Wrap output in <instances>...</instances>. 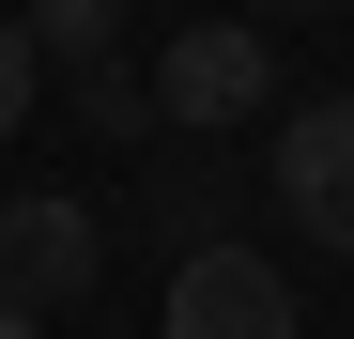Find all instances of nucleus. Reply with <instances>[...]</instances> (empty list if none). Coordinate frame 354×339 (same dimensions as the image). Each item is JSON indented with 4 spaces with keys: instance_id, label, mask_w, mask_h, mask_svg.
I'll use <instances>...</instances> for the list:
<instances>
[{
    "instance_id": "nucleus-5",
    "label": "nucleus",
    "mask_w": 354,
    "mask_h": 339,
    "mask_svg": "<svg viewBox=\"0 0 354 339\" xmlns=\"http://www.w3.org/2000/svg\"><path fill=\"white\" fill-rule=\"evenodd\" d=\"M16 31L46 46V77H77V62H124V0H16Z\"/></svg>"
},
{
    "instance_id": "nucleus-7",
    "label": "nucleus",
    "mask_w": 354,
    "mask_h": 339,
    "mask_svg": "<svg viewBox=\"0 0 354 339\" xmlns=\"http://www.w3.org/2000/svg\"><path fill=\"white\" fill-rule=\"evenodd\" d=\"M31 93H46V46H31L16 16H0V139H16V124H31Z\"/></svg>"
},
{
    "instance_id": "nucleus-4",
    "label": "nucleus",
    "mask_w": 354,
    "mask_h": 339,
    "mask_svg": "<svg viewBox=\"0 0 354 339\" xmlns=\"http://www.w3.org/2000/svg\"><path fill=\"white\" fill-rule=\"evenodd\" d=\"M277 216L354 262V93H308V108L277 124Z\"/></svg>"
},
{
    "instance_id": "nucleus-6",
    "label": "nucleus",
    "mask_w": 354,
    "mask_h": 339,
    "mask_svg": "<svg viewBox=\"0 0 354 339\" xmlns=\"http://www.w3.org/2000/svg\"><path fill=\"white\" fill-rule=\"evenodd\" d=\"M62 93H77V124H93V139H154V77H139V62H77Z\"/></svg>"
},
{
    "instance_id": "nucleus-9",
    "label": "nucleus",
    "mask_w": 354,
    "mask_h": 339,
    "mask_svg": "<svg viewBox=\"0 0 354 339\" xmlns=\"http://www.w3.org/2000/svg\"><path fill=\"white\" fill-rule=\"evenodd\" d=\"M292 16H324V0H292Z\"/></svg>"
},
{
    "instance_id": "nucleus-3",
    "label": "nucleus",
    "mask_w": 354,
    "mask_h": 339,
    "mask_svg": "<svg viewBox=\"0 0 354 339\" xmlns=\"http://www.w3.org/2000/svg\"><path fill=\"white\" fill-rule=\"evenodd\" d=\"M154 339H292V262H262V247H185Z\"/></svg>"
},
{
    "instance_id": "nucleus-8",
    "label": "nucleus",
    "mask_w": 354,
    "mask_h": 339,
    "mask_svg": "<svg viewBox=\"0 0 354 339\" xmlns=\"http://www.w3.org/2000/svg\"><path fill=\"white\" fill-rule=\"evenodd\" d=\"M0 339H46V309H16V293H0Z\"/></svg>"
},
{
    "instance_id": "nucleus-1",
    "label": "nucleus",
    "mask_w": 354,
    "mask_h": 339,
    "mask_svg": "<svg viewBox=\"0 0 354 339\" xmlns=\"http://www.w3.org/2000/svg\"><path fill=\"white\" fill-rule=\"evenodd\" d=\"M262 93H277V46H262L247 16H201V31H169V46H154V124H169V139L262 124Z\"/></svg>"
},
{
    "instance_id": "nucleus-2",
    "label": "nucleus",
    "mask_w": 354,
    "mask_h": 339,
    "mask_svg": "<svg viewBox=\"0 0 354 339\" xmlns=\"http://www.w3.org/2000/svg\"><path fill=\"white\" fill-rule=\"evenodd\" d=\"M108 277V216L62 201V185H31V201H0V293L16 309H77Z\"/></svg>"
}]
</instances>
